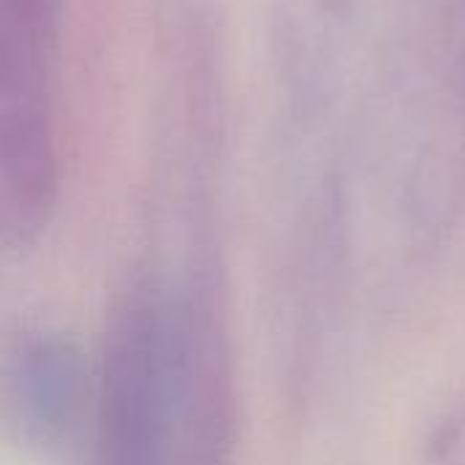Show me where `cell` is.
I'll use <instances>...</instances> for the list:
<instances>
[{
	"instance_id": "6da1fadb",
	"label": "cell",
	"mask_w": 465,
	"mask_h": 465,
	"mask_svg": "<svg viewBox=\"0 0 465 465\" xmlns=\"http://www.w3.org/2000/svg\"><path fill=\"white\" fill-rule=\"evenodd\" d=\"M60 0H0V234L33 237L54 196L52 68Z\"/></svg>"
},
{
	"instance_id": "7a4b0ae2",
	"label": "cell",
	"mask_w": 465,
	"mask_h": 465,
	"mask_svg": "<svg viewBox=\"0 0 465 465\" xmlns=\"http://www.w3.org/2000/svg\"><path fill=\"white\" fill-rule=\"evenodd\" d=\"M158 335L155 316L142 302H131L114 322L104 373V465H161L163 371Z\"/></svg>"
}]
</instances>
